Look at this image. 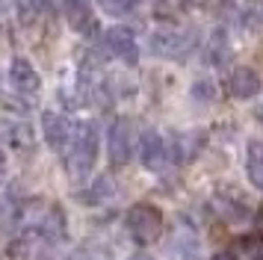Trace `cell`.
<instances>
[{"mask_svg":"<svg viewBox=\"0 0 263 260\" xmlns=\"http://www.w3.org/2000/svg\"><path fill=\"white\" fill-rule=\"evenodd\" d=\"M98 148H101V136L95 121H74L65 145V172L71 180H83L92 175L98 163Z\"/></svg>","mask_w":263,"mask_h":260,"instance_id":"1","label":"cell"},{"mask_svg":"<svg viewBox=\"0 0 263 260\" xmlns=\"http://www.w3.org/2000/svg\"><path fill=\"white\" fill-rule=\"evenodd\" d=\"M124 225H127V234L133 236V243H139V246L157 243L163 236V228H166L160 207L148 204V201L133 204L130 210H127V216H124Z\"/></svg>","mask_w":263,"mask_h":260,"instance_id":"2","label":"cell"},{"mask_svg":"<svg viewBox=\"0 0 263 260\" xmlns=\"http://www.w3.org/2000/svg\"><path fill=\"white\" fill-rule=\"evenodd\" d=\"M148 47L154 57L163 59H186L195 47V33L192 30H183V27H160L151 33L148 39Z\"/></svg>","mask_w":263,"mask_h":260,"instance_id":"3","label":"cell"},{"mask_svg":"<svg viewBox=\"0 0 263 260\" xmlns=\"http://www.w3.org/2000/svg\"><path fill=\"white\" fill-rule=\"evenodd\" d=\"M101 45H104V50H107L109 57H116L124 65H136L139 62V42H136V33H133L130 27H121L119 24V27L104 30Z\"/></svg>","mask_w":263,"mask_h":260,"instance_id":"4","label":"cell"},{"mask_svg":"<svg viewBox=\"0 0 263 260\" xmlns=\"http://www.w3.org/2000/svg\"><path fill=\"white\" fill-rule=\"evenodd\" d=\"M133 124L130 118H116L107 130V154L112 165H127L133 157Z\"/></svg>","mask_w":263,"mask_h":260,"instance_id":"5","label":"cell"},{"mask_svg":"<svg viewBox=\"0 0 263 260\" xmlns=\"http://www.w3.org/2000/svg\"><path fill=\"white\" fill-rule=\"evenodd\" d=\"M139 160L148 172H163L168 165V142L157 130H145L139 136Z\"/></svg>","mask_w":263,"mask_h":260,"instance_id":"6","label":"cell"},{"mask_svg":"<svg viewBox=\"0 0 263 260\" xmlns=\"http://www.w3.org/2000/svg\"><path fill=\"white\" fill-rule=\"evenodd\" d=\"M9 86H12L15 92L21 95V98H33V95L42 89V77H39V71L33 68V62L27 57H15L12 65H9Z\"/></svg>","mask_w":263,"mask_h":260,"instance_id":"7","label":"cell"},{"mask_svg":"<svg viewBox=\"0 0 263 260\" xmlns=\"http://www.w3.org/2000/svg\"><path fill=\"white\" fill-rule=\"evenodd\" d=\"M62 15H65L68 27L77 30L80 35H92L98 30L92 0H62Z\"/></svg>","mask_w":263,"mask_h":260,"instance_id":"8","label":"cell"},{"mask_svg":"<svg viewBox=\"0 0 263 260\" xmlns=\"http://www.w3.org/2000/svg\"><path fill=\"white\" fill-rule=\"evenodd\" d=\"M263 89V80L260 74L249 65H239V68L231 71V77H228V92L234 95L237 101H249V98H257Z\"/></svg>","mask_w":263,"mask_h":260,"instance_id":"9","label":"cell"},{"mask_svg":"<svg viewBox=\"0 0 263 260\" xmlns=\"http://www.w3.org/2000/svg\"><path fill=\"white\" fill-rule=\"evenodd\" d=\"M42 133H45V142H48L53 151H65L68 145V136H71V121L60 113H42Z\"/></svg>","mask_w":263,"mask_h":260,"instance_id":"10","label":"cell"},{"mask_svg":"<svg viewBox=\"0 0 263 260\" xmlns=\"http://www.w3.org/2000/svg\"><path fill=\"white\" fill-rule=\"evenodd\" d=\"M213 210L219 219H225V222L237 225V222H246L249 219V204L234 195V192H216L213 195Z\"/></svg>","mask_w":263,"mask_h":260,"instance_id":"11","label":"cell"},{"mask_svg":"<svg viewBox=\"0 0 263 260\" xmlns=\"http://www.w3.org/2000/svg\"><path fill=\"white\" fill-rule=\"evenodd\" d=\"M6 142L12 145L18 154H30L36 151V133H33V127H30V121H24V118H15V121H6Z\"/></svg>","mask_w":263,"mask_h":260,"instance_id":"12","label":"cell"},{"mask_svg":"<svg viewBox=\"0 0 263 260\" xmlns=\"http://www.w3.org/2000/svg\"><path fill=\"white\" fill-rule=\"evenodd\" d=\"M201 148V139H198V133H178L172 145H168V160H175V163H186L192 160L195 154Z\"/></svg>","mask_w":263,"mask_h":260,"instance_id":"13","label":"cell"},{"mask_svg":"<svg viewBox=\"0 0 263 260\" xmlns=\"http://www.w3.org/2000/svg\"><path fill=\"white\" fill-rule=\"evenodd\" d=\"M246 172H249V180L257 189H263V142L251 139L249 148H246Z\"/></svg>","mask_w":263,"mask_h":260,"instance_id":"14","label":"cell"},{"mask_svg":"<svg viewBox=\"0 0 263 260\" xmlns=\"http://www.w3.org/2000/svg\"><path fill=\"white\" fill-rule=\"evenodd\" d=\"M168 260H198V243L192 234H178L168 246Z\"/></svg>","mask_w":263,"mask_h":260,"instance_id":"15","label":"cell"},{"mask_svg":"<svg viewBox=\"0 0 263 260\" xmlns=\"http://www.w3.org/2000/svg\"><path fill=\"white\" fill-rule=\"evenodd\" d=\"M45 9H48V0H15V15L24 27H33L45 15Z\"/></svg>","mask_w":263,"mask_h":260,"instance_id":"16","label":"cell"},{"mask_svg":"<svg viewBox=\"0 0 263 260\" xmlns=\"http://www.w3.org/2000/svg\"><path fill=\"white\" fill-rule=\"evenodd\" d=\"M98 6H101V12H107L112 18H124L139 6V0H98Z\"/></svg>","mask_w":263,"mask_h":260,"instance_id":"17","label":"cell"},{"mask_svg":"<svg viewBox=\"0 0 263 260\" xmlns=\"http://www.w3.org/2000/svg\"><path fill=\"white\" fill-rule=\"evenodd\" d=\"M89 192H92V195H89V204H101V201H107L109 195H112V180H109V177H98V183L92 189H89Z\"/></svg>","mask_w":263,"mask_h":260,"instance_id":"18","label":"cell"},{"mask_svg":"<svg viewBox=\"0 0 263 260\" xmlns=\"http://www.w3.org/2000/svg\"><path fill=\"white\" fill-rule=\"evenodd\" d=\"M210 57H213L216 62L231 57V50H228V39H225V33H222V30H216L213 39H210Z\"/></svg>","mask_w":263,"mask_h":260,"instance_id":"19","label":"cell"},{"mask_svg":"<svg viewBox=\"0 0 263 260\" xmlns=\"http://www.w3.org/2000/svg\"><path fill=\"white\" fill-rule=\"evenodd\" d=\"M71 260H109V251L101 246H83Z\"/></svg>","mask_w":263,"mask_h":260,"instance_id":"20","label":"cell"},{"mask_svg":"<svg viewBox=\"0 0 263 260\" xmlns=\"http://www.w3.org/2000/svg\"><path fill=\"white\" fill-rule=\"evenodd\" d=\"M192 98L207 104V101H213V98H216V86L210 80H198L195 86H192Z\"/></svg>","mask_w":263,"mask_h":260,"instance_id":"21","label":"cell"},{"mask_svg":"<svg viewBox=\"0 0 263 260\" xmlns=\"http://www.w3.org/2000/svg\"><path fill=\"white\" fill-rule=\"evenodd\" d=\"M210 260H239V257L234 254V251H216V254H213Z\"/></svg>","mask_w":263,"mask_h":260,"instance_id":"22","label":"cell"},{"mask_svg":"<svg viewBox=\"0 0 263 260\" xmlns=\"http://www.w3.org/2000/svg\"><path fill=\"white\" fill-rule=\"evenodd\" d=\"M127 260H154L151 254H145V251H136V254H130Z\"/></svg>","mask_w":263,"mask_h":260,"instance_id":"23","label":"cell"},{"mask_svg":"<svg viewBox=\"0 0 263 260\" xmlns=\"http://www.w3.org/2000/svg\"><path fill=\"white\" fill-rule=\"evenodd\" d=\"M3 169H6V157H3V151H0V175H3Z\"/></svg>","mask_w":263,"mask_h":260,"instance_id":"24","label":"cell"},{"mask_svg":"<svg viewBox=\"0 0 263 260\" xmlns=\"http://www.w3.org/2000/svg\"><path fill=\"white\" fill-rule=\"evenodd\" d=\"M0 27H3V0H0Z\"/></svg>","mask_w":263,"mask_h":260,"instance_id":"25","label":"cell"}]
</instances>
